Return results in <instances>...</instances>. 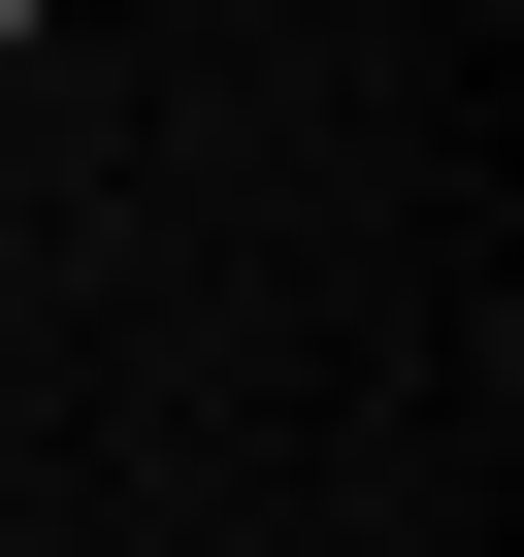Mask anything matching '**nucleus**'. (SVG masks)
Returning a JSON list of instances; mask_svg holds the SVG:
<instances>
[{
  "instance_id": "1",
  "label": "nucleus",
  "mask_w": 524,
  "mask_h": 557,
  "mask_svg": "<svg viewBox=\"0 0 524 557\" xmlns=\"http://www.w3.org/2000/svg\"><path fill=\"white\" fill-rule=\"evenodd\" d=\"M0 34H34V0H0Z\"/></svg>"
}]
</instances>
